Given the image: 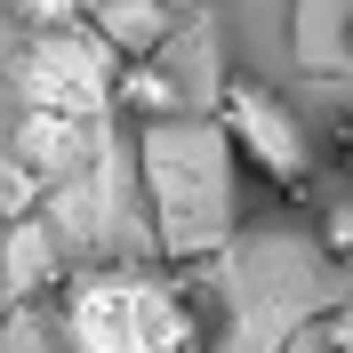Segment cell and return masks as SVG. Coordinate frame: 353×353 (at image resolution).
<instances>
[{"instance_id": "cell-1", "label": "cell", "mask_w": 353, "mask_h": 353, "mask_svg": "<svg viewBox=\"0 0 353 353\" xmlns=\"http://www.w3.org/2000/svg\"><path fill=\"white\" fill-rule=\"evenodd\" d=\"M57 345L65 353H201L209 313L161 265H81L57 281Z\"/></svg>"}, {"instance_id": "cell-2", "label": "cell", "mask_w": 353, "mask_h": 353, "mask_svg": "<svg viewBox=\"0 0 353 353\" xmlns=\"http://www.w3.org/2000/svg\"><path fill=\"white\" fill-rule=\"evenodd\" d=\"M145 185L169 225V249H193L201 233L233 225V145L217 121H161L145 129Z\"/></svg>"}, {"instance_id": "cell-3", "label": "cell", "mask_w": 353, "mask_h": 353, "mask_svg": "<svg viewBox=\"0 0 353 353\" xmlns=\"http://www.w3.org/2000/svg\"><path fill=\"white\" fill-rule=\"evenodd\" d=\"M121 57L97 24H72V32H24V48L8 57V81H17L24 112H57V121H97L105 105H121Z\"/></svg>"}, {"instance_id": "cell-4", "label": "cell", "mask_w": 353, "mask_h": 353, "mask_svg": "<svg viewBox=\"0 0 353 353\" xmlns=\"http://www.w3.org/2000/svg\"><path fill=\"white\" fill-rule=\"evenodd\" d=\"M209 121L225 129L233 161H241L249 176H265L273 193H305V185H313V129L297 121V105H289L281 88L249 81V72H225Z\"/></svg>"}, {"instance_id": "cell-5", "label": "cell", "mask_w": 353, "mask_h": 353, "mask_svg": "<svg viewBox=\"0 0 353 353\" xmlns=\"http://www.w3.org/2000/svg\"><path fill=\"white\" fill-rule=\"evenodd\" d=\"M88 24L112 41V57H121V65H153L161 41L176 32V17L161 8V0H97V17H88Z\"/></svg>"}, {"instance_id": "cell-6", "label": "cell", "mask_w": 353, "mask_h": 353, "mask_svg": "<svg viewBox=\"0 0 353 353\" xmlns=\"http://www.w3.org/2000/svg\"><path fill=\"white\" fill-rule=\"evenodd\" d=\"M121 105L145 121V129H161V121H185V97H176V81L161 65H129L121 72Z\"/></svg>"}, {"instance_id": "cell-7", "label": "cell", "mask_w": 353, "mask_h": 353, "mask_svg": "<svg viewBox=\"0 0 353 353\" xmlns=\"http://www.w3.org/2000/svg\"><path fill=\"white\" fill-rule=\"evenodd\" d=\"M17 32H72V24L97 17V0H8Z\"/></svg>"}, {"instance_id": "cell-8", "label": "cell", "mask_w": 353, "mask_h": 353, "mask_svg": "<svg viewBox=\"0 0 353 353\" xmlns=\"http://www.w3.org/2000/svg\"><path fill=\"white\" fill-rule=\"evenodd\" d=\"M321 249L330 257H353V201H330L321 209Z\"/></svg>"}, {"instance_id": "cell-9", "label": "cell", "mask_w": 353, "mask_h": 353, "mask_svg": "<svg viewBox=\"0 0 353 353\" xmlns=\"http://www.w3.org/2000/svg\"><path fill=\"white\" fill-rule=\"evenodd\" d=\"M321 345H330V353H353V297L330 313V321H321Z\"/></svg>"}, {"instance_id": "cell-10", "label": "cell", "mask_w": 353, "mask_h": 353, "mask_svg": "<svg viewBox=\"0 0 353 353\" xmlns=\"http://www.w3.org/2000/svg\"><path fill=\"white\" fill-rule=\"evenodd\" d=\"M330 153H337V169L353 176V112H337V129H330Z\"/></svg>"}, {"instance_id": "cell-11", "label": "cell", "mask_w": 353, "mask_h": 353, "mask_svg": "<svg viewBox=\"0 0 353 353\" xmlns=\"http://www.w3.org/2000/svg\"><path fill=\"white\" fill-rule=\"evenodd\" d=\"M161 8H169V17H185V8H193V0H161Z\"/></svg>"}, {"instance_id": "cell-12", "label": "cell", "mask_w": 353, "mask_h": 353, "mask_svg": "<svg viewBox=\"0 0 353 353\" xmlns=\"http://www.w3.org/2000/svg\"><path fill=\"white\" fill-rule=\"evenodd\" d=\"M345 48H353V17H345Z\"/></svg>"}]
</instances>
